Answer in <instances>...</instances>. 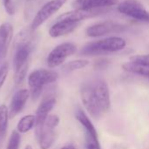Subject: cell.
<instances>
[{"instance_id": "1", "label": "cell", "mask_w": 149, "mask_h": 149, "mask_svg": "<svg viewBox=\"0 0 149 149\" xmlns=\"http://www.w3.org/2000/svg\"><path fill=\"white\" fill-rule=\"evenodd\" d=\"M80 98L84 107L93 119H100L110 109L109 88L103 79L85 82L80 87Z\"/></svg>"}, {"instance_id": "2", "label": "cell", "mask_w": 149, "mask_h": 149, "mask_svg": "<svg viewBox=\"0 0 149 149\" xmlns=\"http://www.w3.org/2000/svg\"><path fill=\"white\" fill-rule=\"evenodd\" d=\"M126 41L120 37H110L86 45L80 51L82 56H97L124 49Z\"/></svg>"}, {"instance_id": "3", "label": "cell", "mask_w": 149, "mask_h": 149, "mask_svg": "<svg viewBox=\"0 0 149 149\" xmlns=\"http://www.w3.org/2000/svg\"><path fill=\"white\" fill-rule=\"evenodd\" d=\"M58 79V72L52 70L38 69L31 72L28 76V85L30 86V95L32 100H37L46 85L55 82Z\"/></svg>"}, {"instance_id": "4", "label": "cell", "mask_w": 149, "mask_h": 149, "mask_svg": "<svg viewBox=\"0 0 149 149\" xmlns=\"http://www.w3.org/2000/svg\"><path fill=\"white\" fill-rule=\"evenodd\" d=\"M67 0H50L38 10L36 15L31 20V29L35 31L38 27H40L45 21H47L52 15L58 11L62 6L65 3Z\"/></svg>"}, {"instance_id": "5", "label": "cell", "mask_w": 149, "mask_h": 149, "mask_svg": "<svg viewBox=\"0 0 149 149\" xmlns=\"http://www.w3.org/2000/svg\"><path fill=\"white\" fill-rule=\"evenodd\" d=\"M77 46L73 43H62L53 48L47 57V65L50 68H55L61 65L65 59L76 53Z\"/></svg>"}, {"instance_id": "6", "label": "cell", "mask_w": 149, "mask_h": 149, "mask_svg": "<svg viewBox=\"0 0 149 149\" xmlns=\"http://www.w3.org/2000/svg\"><path fill=\"white\" fill-rule=\"evenodd\" d=\"M118 10L137 21L149 23V11L144 5L137 0H124L119 6Z\"/></svg>"}, {"instance_id": "7", "label": "cell", "mask_w": 149, "mask_h": 149, "mask_svg": "<svg viewBox=\"0 0 149 149\" xmlns=\"http://www.w3.org/2000/svg\"><path fill=\"white\" fill-rule=\"evenodd\" d=\"M127 29V26L123 24H120L112 20L100 22L98 24H95L86 30V35L89 37L96 38V37H101L108 34L113 33H120L123 32Z\"/></svg>"}, {"instance_id": "8", "label": "cell", "mask_w": 149, "mask_h": 149, "mask_svg": "<svg viewBox=\"0 0 149 149\" xmlns=\"http://www.w3.org/2000/svg\"><path fill=\"white\" fill-rule=\"evenodd\" d=\"M55 105H56V99L54 97H47L46 99H44L39 104L35 115V119H36L35 133L37 136L41 132L45 121L46 120L47 117L49 116V113L53 109Z\"/></svg>"}, {"instance_id": "9", "label": "cell", "mask_w": 149, "mask_h": 149, "mask_svg": "<svg viewBox=\"0 0 149 149\" xmlns=\"http://www.w3.org/2000/svg\"><path fill=\"white\" fill-rule=\"evenodd\" d=\"M107 11H108L107 8L97 9V10H77V9H74L72 11H68V12L61 14L60 16H58L56 18V21L57 20H69V21L80 23L81 21H83L85 19L100 16Z\"/></svg>"}, {"instance_id": "10", "label": "cell", "mask_w": 149, "mask_h": 149, "mask_svg": "<svg viewBox=\"0 0 149 149\" xmlns=\"http://www.w3.org/2000/svg\"><path fill=\"white\" fill-rule=\"evenodd\" d=\"M30 96V91L27 89H21L14 94L9 108L10 118H13L22 112Z\"/></svg>"}, {"instance_id": "11", "label": "cell", "mask_w": 149, "mask_h": 149, "mask_svg": "<svg viewBox=\"0 0 149 149\" xmlns=\"http://www.w3.org/2000/svg\"><path fill=\"white\" fill-rule=\"evenodd\" d=\"M79 25V22L69 20H57L49 29V35L52 38H59L72 32Z\"/></svg>"}, {"instance_id": "12", "label": "cell", "mask_w": 149, "mask_h": 149, "mask_svg": "<svg viewBox=\"0 0 149 149\" xmlns=\"http://www.w3.org/2000/svg\"><path fill=\"white\" fill-rule=\"evenodd\" d=\"M118 3V0H74L72 6L77 10L106 9Z\"/></svg>"}, {"instance_id": "13", "label": "cell", "mask_w": 149, "mask_h": 149, "mask_svg": "<svg viewBox=\"0 0 149 149\" xmlns=\"http://www.w3.org/2000/svg\"><path fill=\"white\" fill-rule=\"evenodd\" d=\"M14 48H15V54L13 58V66L16 71L19 69L21 66H23L24 65H25L26 63H28L30 53L33 49V43L21 45Z\"/></svg>"}, {"instance_id": "14", "label": "cell", "mask_w": 149, "mask_h": 149, "mask_svg": "<svg viewBox=\"0 0 149 149\" xmlns=\"http://www.w3.org/2000/svg\"><path fill=\"white\" fill-rule=\"evenodd\" d=\"M13 38V26L10 23H3L0 25V54L4 58Z\"/></svg>"}, {"instance_id": "15", "label": "cell", "mask_w": 149, "mask_h": 149, "mask_svg": "<svg viewBox=\"0 0 149 149\" xmlns=\"http://www.w3.org/2000/svg\"><path fill=\"white\" fill-rule=\"evenodd\" d=\"M38 139V143L39 147L41 149H49L54 143L55 139H56V133L55 129L43 126L41 132L37 136Z\"/></svg>"}, {"instance_id": "16", "label": "cell", "mask_w": 149, "mask_h": 149, "mask_svg": "<svg viewBox=\"0 0 149 149\" xmlns=\"http://www.w3.org/2000/svg\"><path fill=\"white\" fill-rule=\"evenodd\" d=\"M45 0H25L24 17L25 21L32 20L38 10L45 4L43 3Z\"/></svg>"}, {"instance_id": "17", "label": "cell", "mask_w": 149, "mask_h": 149, "mask_svg": "<svg viewBox=\"0 0 149 149\" xmlns=\"http://www.w3.org/2000/svg\"><path fill=\"white\" fill-rule=\"evenodd\" d=\"M75 117H76L77 120L84 127L86 134H93V135H98V133H97L93 124L92 123L90 119L87 117V115L86 114V113L82 109H80V108L77 109V111L75 113Z\"/></svg>"}, {"instance_id": "18", "label": "cell", "mask_w": 149, "mask_h": 149, "mask_svg": "<svg viewBox=\"0 0 149 149\" xmlns=\"http://www.w3.org/2000/svg\"><path fill=\"white\" fill-rule=\"evenodd\" d=\"M122 68L123 70H125L127 72L130 73H134V74H138V75H141V76H146L149 77V67L130 60L129 62H126L122 65Z\"/></svg>"}, {"instance_id": "19", "label": "cell", "mask_w": 149, "mask_h": 149, "mask_svg": "<svg viewBox=\"0 0 149 149\" xmlns=\"http://www.w3.org/2000/svg\"><path fill=\"white\" fill-rule=\"evenodd\" d=\"M36 119L32 114L25 115L18 121L17 125V131L19 134H25L29 132L33 127H35Z\"/></svg>"}, {"instance_id": "20", "label": "cell", "mask_w": 149, "mask_h": 149, "mask_svg": "<svg viewBox=\"0 0 149 149\" xmlns=\"http://www.w3.org/2000/svg\"><path fill=\"white\" fill-rule=\"evenodd\" d=\"M88 65H89V61L86 59H77V60H72L65 64L62 67V70L65 72H72L85 68Z\"/></svg>"}, {"instance_id": "21", "label": "cell", "mask_w": 149, "mask_h": 149, "mask_svg": "<svg viewBox=\"0 0 149 149\" xmlns=\"http://www.w3.org/2000/svg\"><path fill=\"white\" fill-rule=\"evenodd\" d=\"M9 110L5 105H0V136L3 135L8 126Z\"/></svg>"}, {"instance_id": "22", "label": "cell", "mask_w": 149, "mask_h": 149, "mask_svg": "<svg viewBox=\"0 0 149 149\" xmlns=\"http://www.w3.org/2000/svg\"><path fill=\"white\" fill-rule=\"evenodd\" d=\"M21 141L20 134L17 131H13L9 138L6 149H18Z\"/></svg>"}, {"instance_id": "23", "label": "cell", "mask_w": 149, "mask_h": 149, "mask_svg": "<svg viewBox=\"0 0 149 149\" xmlns=\"http://www.w3.org/2000/svg\"><path fill=\"white\" fill-rule=\"evenodd\" d=\"M86 149H101L98 135L86 134Z\"/></svg>"}, {"instance_id": "24", "label": "cell", "mask_w": 149, "mask_h": 149, "mask_svg": "<svg viewBox=\"0 0 149 149\" xmlns=\"http://www.w3.org/2000/svg\"><path fill=\"white\" fill-rule=\"evenodd\" d=\"M27 71H28V63H26L25 65L21 66L19 69L15 71L14 81H15L16 85H19V84H21L24 81V79H25Z\"/></svg>"}, {"instance_id": "25", "label": "cell", "mask_w": 149, "mask_h": 149, "mask_svg": "<svg viewBox=\"0 0 149 149\" xmlns=\"http://www.w3.org/2000/svg\"><path fill=\"white\" fill-rule=\"evenodd\" d=\"M59 123V118L58 115H55V114H52V115H49L46 119V120L45 121L44 125L46 126V127H52V128H56L57 126L58 125Z\"/></svg>"}, {"instance_id": "26", "label": "cell", "mask_w": 149, "mask_h": 149, "mask_svg": "<svg viewBox=\"0 0 149 149\" xmlns=\"http://www.w3.org/2000/svg\"><path fill=\"white\" fill-rule=\"evenodd\" d=\"M130 60L142 64L146 66L149 67V54L147 55H136V56H133L130 58Z\"/></svg>"}, {"instance_id": "27", "label": "cell", "mask_w": 149, "mask_h": 149, "mask_svg": "<svg viewBox=\"0 0 149 149\" xmlns=\"http://www.w3.org/2000/svg\"><path fill=\"white\" fill-rule=\"evenodd\" d=\"M8 72H9V64L4 63L0 68V88L2 87V86L4 83V81L7 78Z\"/></svg>"}, {"instance_id": "28", "label": "cell", "mask_w": 149, "mask_h": 149, "mask_svg": "<svg viewBox=\"0 0 149 149\" xmlns=\"http://www.w3.org/2000/svg\"><path fill=\"white\" fill-rule=\"evenodd\" d=\"M3 1L6 12L9 15H13L15 13V6L12 3V0H3Z\"/></svg>"}, {"instance_id": "29", "label": "cell", "mask_w": 149, "mask_h": 149, "mask_svg": "<svg viewBox=\"0 0 149 149\" xmlns=\"http://www.w3.org/2000/svg\"><path fill=\"white\" fill-rule=\"evenodd\" d=\"M61 149H75V148L72 146V145H68V146H65V147H63Z\"/></svg>"}, {"instance_id": "30", "label": "cell", "mask_w": 149, "mask_h": 149, "mask_svg": "<svg viewBox=\"0 0 149 149\" xmlns=\"http://www.w3.org/2000/svg\"><path fill=\"white\" fill-rule=\"evenodd\" d=\"M24 149H32V148H31V146H30V145H27V146L25 147V148Z\"/></svg>"}, {"instance_id": "31", "label": "cell", "mask_w": 149, "mask_h": 149, "mask_svg": "<svg viewBox=\"0 0 149 149\" xmlns=\"http://www.w3.org/2000/svg\"><path fill=\"white\" fill-rule=\"evenodd\" d=\"M0 55H1V54H0Z\"/></svg>"}]
</instances>
